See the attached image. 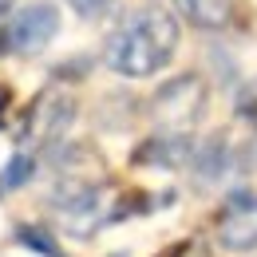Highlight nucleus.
Returning <instances> with one entry per match:
<instances>
[{"instance_id": "1", "label": "nucleus", "mask_w": 257, "mask_h": 257, "mask_svg": "<svg viewBox=\"0 0 257 257\" xmlns=\"http://www.w3.org/2000/svg\"><path fill=\"white\" fill-rule=\"evenodd\" d=\"M178 20L162 8V4H143L131 16L119 20V28L107 36V52L103 60L111 71L127 75V79H147L174 60L178 52Z\"/></svg>"}, {"instance_id": "2", "label": "nucleus", "mask_w": 257, "mask_h": 257, "mask_svg": "<svg viewBox=\"0 0 257 257\" xmlns=\"http://www.w3.org/2000/svg\"><path fill=\"white\" fill-rule=\"evenodd\" d=\"M202 107H206V87H202L198 75H178V79L166 83L159 95H155V103H151L155 119H159L166 131H174V135H186L190 123L202 115Z\"/></svg>"}, {"instance_id": "3", "label": "nucleus", "mask_w": 257, "mask_h": 257, "mask_svg": "<svg viewBox=\"0 0 257 257\" xmlns=\"http://www.w3.org/2000/svg\"><path fill=\"white\" fill-rule=\"evenodd\" d=\"M218 245L229 253L257 249V194L233 190L218 210Z\"/></svg>"}, {"instance_id": "4", "label": "nucleus", "mask_w": 257, "mask_h": 257, "mask_svg": "<svg viewBox=\"0 0 257 257\" xmlns=\"http://www.w3.org/2000/svg\"><path fill=\"white\" fill-rule=\"evenodd\" d=\"M56 32H60V8L48 0H36V4H24L20 12H12L4 40L12 52H40L56 40Z\"/></svg>"}, {"instance_id": "5", "label": "nucleus", "mask_w": 257, "mask_h": 257, "mask_svg": "<svg viewBox=\"0 0 257 257\" xmlns=\"http://www.w3.org/2000/svg\"><path fill=\"white\" fill-rule=\"evenodd\" d=\"M52 206H56L60 222H64L71 233H79V237H87V233L99 225V186L95 182L64 178L60 190L52 194Z\"/></svg>"}, {"instance_id": "6", "label": "nucleus", "mask_w": 257, "mask_h": 257, "mask_svg": "<svg viewBox=\"0 0 257 257\" xmlns=\"http://www.w3.org/2000/svg\"><path fill=\"white\" fill-rule=\"evenodd\" d=\"M71 119H75V99L60 91H44L24 119V143H56L71 127Z\"/></svg>"}, {"instance_id": "7", "label": "nucleus", "mask_w": 257, "mask_h": 257, "mask_svg": "<svg viewBox=\"0 0 257 257\" xmlns=\"http://www.w3.org/2000/svg\"><path fill=\"white\" fill-rule=\"evenodd\" d=\"M229 159H233V151H229L225 135H210L206 143H198L190 151L194 182H198V186H214L222 174H229Z\"/></svg>"}, {"instance_id": "8", "label": "nucleus", "mask_w": 257, "mask_h": 257, "mask_svg": "<svg viewBox=\"0 0 257 257\" xmlns=\"http://www.w3.org/2000/svg\"><path fill=\"white\" fill-rule=\"evenodd\" d=\"M174 8H178V16H186L202 32H222L237 16L233 0H174Z\"/></svg>"}, {"instance_id": "9", "label": "nucleus", "mask_w": 257, "mask_h": 257, "mask_svg": "<svg viewBox=\"0 0 257 257\" xmlns=\"http://www.w3.org/2000/svg\"><path fill=\"white\" fill-rule=\"evenodd\" d=\"M190 135H174V131H162L155 139H147L139 151H135V162H151V166H178V162H190Z\"/></svg>"}, {"instance_id": "10", "label": "nucleus", "mask_w": 257, "mask_h": 257, "mask_svg": "<svg viewBox=\"0 0 257 257\" xmlns=\"http://www.w3.org/2000/svg\"><path fill=\"white\" fill-rule=\"evenodd\" d=\"M32 174H36V159L32 155H12V159L4 162V170H0V194H8V190H20V186H28L32 182Z\"/></svg>"}, {"instance_id": "11", "label": "nucleus", "mask_w": 257, "mask_h": 257, "mask_svg": "<svg viewBox=\"0 0 257 257\" xmlns=\"http://www.w3.org/2000/svg\"><path fill=\"white\" fill-rule=\"evenodd\" d=\"M16 241L28 245V249H36V253H44V257H60V245H56L52 233H44L40 225H20V229H16Z\"/></svg>"}, {"instance_id": "12", "label": "nucleus", "mask_w": 257, "mask_h": 257, "mask_svg": "<svg viewBox=\"0 0 257 257\" xmlns=\"http://www.w3.org/2000/svg\"><path fill=\"white\" fill-rule=\"evenodd\" d=\"M237 119H245V123L257 131V79H253V83H245L241 95H237Z\"/></svg>"}, {"instance_id": "13", "label": "nucleus", "mask_w": 257, "mask_h": 257, "mask_svg": "<svg viewBox=\"0 0 257 257\" xmlns=\"http://www.w3.org/2000/svg\"><path fill=\"white\" fill-rule=\"evenodd\" d=\"M67 4H71L79 16H99V12H107L115 0H67Z\"/></svg>"}, {"instance_id": "14", "label": "nucleus", "mask_w": 257, "mask_h": 257, "mask_svg": "<svg viewBox=\"0 0 257 257\" xmlns=\"http://www.w3.org/2000/svg\"><path fill=\"white\" fill-rule=\"evenodd\" d=\"M8 103H12V95H8V87H0V127H4V115H8Z\"/></svg>"}]
</instances>
